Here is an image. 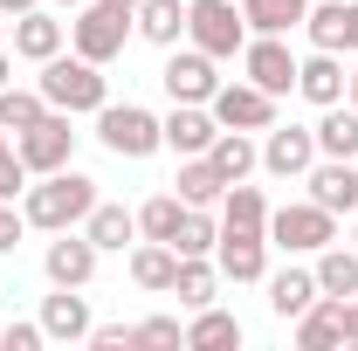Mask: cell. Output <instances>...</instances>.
<instances>
[{"mask_svg":"<svg viewBox=\"0 0 358 351\" xmlns=\"http://www.w3.org/2000/svg\"><path fill=\"white\" fill-rule=\"evenodd\" d=\"M96 207V179L62 166V173H42L28 193H21V220L42 227V234H62V227H83V214Z\"/></svg>","mask_w":358,"mask_h":351,"instance_id":"obj_1","label":"cell"},{"mask_svg":"<svg viewBox=\"0 0 358 351\" xmlns=\"http://www.w3.org/2000/svg\"><path fill=\"white\" fill-rule=\"evenodd\" d=\"M48 110H69V117H96L103 103H110V83H103V62H90V55H48L42 62V83Z\"/></svg>","mask_w":358,"mask_h":351,"instance_id":"obj_2","label":"cell"},{"mask_svg":"<svg viewBox=\"0 0 358 351\" xmlns=\"http://www.w3.org/2000/svg\"><path fill=\"white\" fill-rule=\"evenodd\" d=\"M186 42L207 48L214 62H227V55L248 48V21H241L234 0H186Z\"/></svg>","mask_w":358,"mask_h":351,"instance_id":"obj_3","label":"cell"},{"mask_svg":"<svg viewBox=\"0 0 358 351\" xmlns=\"http://www.w3.org/2000/svg\"><path fill=\"white\" fill-rule=\"evenodd\" d=\"M96 138H103L110 159H152V152L166 145L159 117H152L145 103H103V110H96Z\"/></svg>","mask_w":358,"mask_h":351,"instance_id":"obj_4","label":"cell"},{"mask_svg":"<svg viewBox=\"0 0 358 351\" xmlns=\"http://www.w3.org/2000/svg\"><path fill=\"white\" fill-rule=\"evenodd\" d=\"M338 241V214H324L317 200H296V207H268V248L282 255H317Z\"/></svg>","mask_w":358,"mask_h":351,"instance_id":"obj_5","label":"cell"},{"mask_svg":"<svg viewBox=\"0 0 358 351\" xmlns=\"http://www.w3.org/2000/svg\"><path fill=\"white\" fill-rule=\"evenodd\" d=\"M124 42H131V14H124V7H110V0L76 7V21H69V48H76V55H90V62H117Z\"/></svg>","mask_w":358,"mask_h":351,"instance_id":"obj_6","label":"cell"},{"mask_svg":"<svg viewBox=\"0 0 358 351\" xmlns=\"http://www.w3.org/2000/svg\"><path fill=\"white\" fill-rule=\"evenodd\" d=\"M14 152H21V166L42 179V173H62L69 159H76V117L69 110H42L28 131L14 138Z\"/></svg>","mask_w":358,"mask_h":351,"instance_id":"obj_7","label":"cell"},{"mask_svg":"<svg viewBox=\"0 0 358 351\" xmlns=\"http://www.w3.org/2000/svg\"><path fill=\"white\" fill-rule=\"evenodd\" d=\"M159 83H166V96L173 103H214V89H221V76H214V55L207 48H166V69H159Z\"/></svg>","mask_w":358,"mask_h":351,"instance_id":"obj_8","label":"cell"},{"mask_svg":"<svg viewBox=\"0 0 358 351\" xmlns=\"http://www.w3.org/2000/svg\"><path fill=\"white\" fill-rule=\"evenodd\" d=\"M207 110H214V124H221V131H268V124H275V96L255 89L248 76H241V83H221Z\"/></svg>","mask_w":358,"mask_h":351,"instance_id":"obj_9","label":"cell"},{"mask_svg":"<svg viewBox=\"0 0 358 351\" xmlns=\"http://www.w3.org/2000/svg\"><path fill=\"white\" fill-rule=\"evenodd\" d=\"M241 76L255 89H268V96H289V89H296V55H289V42H282V35H248Z\"/></svg>","mask_w":358,"mask_h":351,"instance_id":"obj_10","label":"cell"},{"mask_svg":"<svg viewBox=\"0 0 358 351\" xmlns=\"http://www.w3.org/2000/svg\"><path fill=\"white\" fill-rule=\"evenodd\" d=\"M317 166V131L310 124H268L262 131V173L268 179H303Z\"/></svg>","mask_w":358,"mask_h":351,"instance_id":"obj_11","label":"cell"},{"mask_svg":"<svg viewBox=\"0 0 358 351\" xmlns=\"http://www.w3.org/2000/svg\"><path fill=\"white\" fill-rule=\"evenodd\" d=\"M42 275L55 289H90V275H96V241H90L83 227H62V234L48 241V255H42Z\"/></svg>","mask_w":358,"mask_h":351,"instance_id":"obj_12","label":"cell"},{"mask_svg":"<svg viewBox=\"0 0 358 351\" xmlns=\"http://www.w3.org/2000/svg\"><path fill=\"white\" fill-rule=\"evenodd\" d=\"M303 186L324 214H358V159H317L303 173Z\"/></svg>","mask_w":358,"mask_h":351,"instance_id":"obj_13","label":"cell"},{"mask_svg":"<svg viewBox=\"0 0 358 351\" xmlns=\"http://www.w3.org/2000/svg\"><path fill=\"white\" fill-rule=\"evenodd\" d=\"M345 83H352V76H345V55H338V48H310V55L296 62V96L317 103V110H324V103H345Z\"/></svg>","mask_w":358,"mask_h":351,"instance_id":"obj_14","label":"cell"},{"mask_svg":"<svg viewBox=\"0 0 358 351\" xmlns=\"http://www.w3.org/2000/svg\"><path fill=\"white\" fill-rule=\"evenodd\" d=\"M62 42H69V21H55L48 0H42V7H28V14H14V55H21V62L42 69L48 55H62Z\"/></svg>","mask_w":358,"mask_h":351,"instance_id":"obj_15","label":"cell"},{"mask_svg":"<svg viewBox=\"0 0 358 351\" xmlns=\"http://www.w3.org/2000/svg\"><path fill=\"white\" fill-rule=\"evenodd\" d=\"M159 131H166V152L193 159V152H207V145L221 138V124H214V110H207V103H173V110L159 117Z\"/></svg>","mask_w":358,"mask_h":351,"instance_id":"obj_16","label":"cell"},{"mask_svg":"<svg viewBox=\"0 0 358 351\" xmlns=\"http://www.w3.org/2000/svg\"><path fill=\"white\" fill-rule=\"evenodd\" d=\"M42 331H48V345H83L96 331V317L76 289H55V296H42Z\"/></svg>","mask_w":358,"mask_h":351,"instance_id":"obj_17","label":"cell"},{"mask_svg":"<svg viewBox=\"0 0 358 351\" xmlns=\"http://www.w3.org/2000/svg\"><path fill=\"white\" fill-rule=\"evenodd\" d=\"M214 268H221L227 282H262L268 275V234H221Z\"/></svg>","mask_w":358,"mask_h":351,"instance_id":"obj_18","label":"cell"},{"mask_svg":"<svg viewBox=\"0 0 358 351\" xmlns=\"http://www.w3.org/2000/svg\"><path fill=\"white\" fill-rule=\"evenodd\" d=\"M83 234L96 241V255H124V248L138 241V214H131V207H110V200H96V207L83 214Z\"/></svg>","mask_w":358,"mask_h":351,"instance_id":"obj_19","label":"cell"},{"mask_svg":"<svg viewBox=\"0 0 358 351\" xmlns=\"http://www.w3.org/2000/svg\"><path fill=\"white\" fill-rule=\"evenodd\" d=\"M331 345H345V296H317L296 317V351H331Z\"/></svg>","mask_w":358,"mask_h":351,"instance_id":"obj_20","label":"cell"},{"mask_svg":"<svg viewBox=\"0 0 358 351\" xmlns=\"http://www.w3.org/2000/svg\"><path fill=\"white\" fill-rule=\"evenodd\" d=\"M221 234H268V200H262V186L234 179V186L221 193Z\"/></svg>","mask_w":358,"mask_h":351,"instance_id":"obj_21","label":"cell"},{"mask_svg":"<svg viewBox=\"0 0 358 351\" xmlns=\"http://www.w3.org/2000/svg\"><path fill=\"white\" fill-rule=\"evenodd\" d=\"M317 296H324V289H317V268H282V275H268V310H275L282 324H296Z\"/></svg>","mask_w":358,"mask_h":351,"instance_id":"obj_22","label":"cell"},{"mask_svg":"<svg viewBox=\"0 0 358 351\" xmlns=\"http://www.w3.org/2000/svg\"><path fill=\"white\" fill-rule=\"evenodd\" d=\"M131 35H145L152 48H173L179 35H186V0H138Z\"/></svg>","mask_w":358,"mask_h":351,"instance_id":"obj_23","label":"cell"},{"mask_svg":"<svg viewBox=\"0 0 358 351\" xmlns=\"http://www.w3.org/2000/svg\"><path fill=\"white\" fill-rule=\"evenodd\" d=\"M310 131H317V159H358V110L352 103H324V117Z\"/></svg>","mask_w":358,"mask_h":351,"instance_id":"obj_24","label":"cell"},{"mask_svg":"<svg viewBox=\"0 0 358 351\" xmlns=\"http://www.w3.org/2000/svg\"><path fill=\"white\" fill-rule=\"evenodd\" d=\"M207 159H214V173L234 186V179L262 173V145H255V131H221L214 145H207Z\"/></svg>","mask_w":358,"mask_h":351,"instance_id":"obj_25","label":"cell"},{"mask_svg":"<svg viewBox=\"0 0 358 351\" xmlns=\"http://www.w3.org/2000/svg\"><path fill=\"white\" fill-rule=\"evenodd\" d=\"M214 289H221V268L207 262V255H179L173 289H166V296H179L186 310H207V303H214Z\"/></svg>","mask_w":358,"mask_h":351,"instance_id":"obj_26","label":"cell"},{"mask_svg":"<svg viewBox=\"0 0 358 351\" xmlns=\"http://www.w3.org/2000/svg\"><path fill=\"white\" fill-rule=\"evenodd\" d=\"M179 200H186V207H221V193H227V179L214 173V159H207V152H193V159H179Z\"/></svg>","mask_w":358,"mask_h":351,"instance_id":"obj_27","label":"cell"},{"mask_svg":"<svg viewBox=\"0 0 358 351\" xmlns=\"http://www.w3.org/2000/svg\"><path fill=\"white\" fill-rule=\"evenodd\" d=\"M303 14H310V0H241L248 35H289V28H303Z\"/></svg>","mask_w":358,"mask_h":351,"instance_id":"obj_28","label":"cell"},{"mask_svg":"<svg viewBox=\"0 0 358 351\" xmlns=\"http://www.w3.org/2000/svg\"><path fill=\"white\" fill-rule=\"evenodd\" d=\"M317 289L324 296H358V248H345V241L317 248Z\"/></svg>","mask_w":358,"mask_h":351,"instance_id":"obj_29","label":"cell"},{"mask_svg":"<svg viewBox=\"0 0 358 351\" xmlns=\"http://www.w3.org/2000/svg\"><path fill=\"white\" fill-rule=\"evenodd\" d=\"M173 268H179L173 241H138L131 248V282L138 289H173Z\"/></svg>","mask_w":358,"mask_h":351,"instance_id":"obj_30","label":"cell"},{"mask_svg":"<svg viewBox=\"0 0 358 351\" xmlns=\"http://www.w3.org/2000/svg\"><path fill=\"white\" fill-rule=\"evenodd\" d=\"M186 345L193 351H227V345H241V317H227V310H193V324H186Z\"/></svg>","mask_w":358,"mask_h":351,"instance_id":"obj_31","label":"cell"},{"mask_svg":"<svg viewBox=\"0 0 358 351\" xmlns=\"http://www.w3.org/2000/svg\"><path fill=\"white\" fill-rule=\"evenodd\" d=\"M173 248L179 255H214V248H221V207H186Z\"/></svg>","mask_w":358,"mask_h":351,"instance_id":"obj_32","label":"cell"},{"mask_svg":"<svg viewBox=\"0 0 358 351\" xmlns=\"http://www.w3.org/2000/svg\"><path fill=\"white\" fill-rule=\"evenodd\" d=\"M179 220H186V200H179V193H152V200L138 207V234H145V241H173Z\"/></svg>","mask_w":358,"mask_h":351,"instance_id":"obj_33","label":"cell"},{"mask_svg":"<svg viewBox=\"0 0 358 351\" xmlns=\"http://www.w3.org/2000/svg\"><path fill=\"white\" fill-rule=\"evenodd\" d=\"M42 110H48V96H42V89H14V83L0 89V131H7V138H21L28 124H35V117H42Z\"/></svg>","mask_w":358,"mask_h":351,"instance_id":"obj_34","label":"cell"},{"mask_svg":"<svg viewBox=\"0 0 358 351\" xmlns=\"http://www.w3.org/2000/svg\"><path fill=\"white\" fill-rule=\"evenodd\" d=\"M303 35H310V48H338L345 55V0H317L303 14Z\"/></svg>","mask_w":358,"mask_h":351,"instance_id":"obj_35","label":"cell"},{"mask_svg":"<svg viewBox=\"0 0 358 351\" xmlns=\"http://www.w3.org/2000/svg\"><path fill=\"white\" fill-rule=\"evenodd\" d=\"M131 338H138V345H152V351H166V345H186L179 317H145V324H131Z\"/></svg>","mask_w":358,"mask_h":351,"instance_id":"obj_36","label":"cell"},{"mask_svg":"<svg viewBox=\"0 0 358 351\" xmlns=\"http://www.w3.org/2000/svg\"><path fill=\"white\" fill-rule=\"evenodd\" d=\"M0 345H7V351H42L48 345L42 317H35V324H0Z\"/></svg>","mask_w":358,"mask_h":351,"instance_id":"obj_37","label":"cell"},{"mask_svg":"<svg viewBox=\"0 0 358 351\" xmlns=\"http://www.w3.org/2000/svg\"><path fill=\"white\" fill-rule=\"evenodd\" d=\"M21 227H28L21 207H14V200H0V255H14V248H21Z\"/></svg>","mask_w":358,"mask_h":351,"instance_id":"obj_38","label":"cell"},{"mask_svg":"<svg viewBox=\"0 0 358 351\" xmlns=\"http://www.w3.org/2000/svg\"><path fill=\"white\" fill-rule=\"evenodd\" d=\"M90 345H96V351H131L138 338H131V324H96V331H90Z\"/></svg>","mask_w":358,"mask_h":351,"instance_id":"obj_39","label":"cell"},{"mask_svg":"<svg viewBox=\"0 0 358 351\" xmlns=\"http://www.w3.org/2000/svg\"><path fill=\"white\" fill-rule=\"evenodd\" d=\"M345 48L358 55V0H345Z\"/></svg>","mask_w":358,"mask_h":351,"instance_id":"obj_40","label":"cell"},{"mask_svg":"<svg viewBox=\"0 0 358 351\" xmlns=\"http://www.w3.org/2000/svg\"><path fill=\"white\" fill-rule=\"evenodd\" d=\"M345 345H358V296H345Z\"/></svg>","mask_w":358,"mask_h":351,"instance_id":"obj_41","label":"cell"},{"mask_svg":"<svg viewBox=\"0 0 358 351\" xmlns=\"http://www.w3.org/2000/svg\"><path fill=\"white\" fill-rule=\"evenodd\" d=\"M28 7H42V0H0V14L14 21V14H28Z\"/></svg>","mask_w":358,"mask_h":351,"instance_id":"obj_42","label":"cell"},{"mask_svg":"<svg viewBox=\"0 0 358 351\" xmlns=\"http://www.w3.org/2000/svg\"><path fill=\"white\" fill-rule=\"evenodd\" d=\"M7 76H14V62H7V48H0V89H7Z\"/></svg>","mask_w":358,"mask_h":351,"instance_id":"obj_43","label":"cell"},{"mask_svg":"<svg viewBox=\"0 0 358 351\" xmlns=\"http://www.w3.org/2000/svg\"><path fill=\"white\" fill-rule=\"evenodd\" d=\"M345 96H352V110H358V69H352V83H345Z\"/></svg>","mask_w":358,"mask_h":351,"instance_id":"obj_44","label":"cell"},{"mask_svg":"<svg viewBox=\"0 0 358 351\" xmlns=\"http://www.w3.org/2000/svg\"><path fill=\"white\" fill-rule=\"evenodd\" d=\"M0 159H14V138H7V131H0Z\"/></svg>","mask_w":358,"mask_h":351,"instance_id":"obj_45","label":"cell"},{"mask_svg":"<svg viewBox=\"0 0 358 351\" xmlns=\"http://www.w3.org/2000/svg\"><path fill=\"white\" fill-rule=\"evenodd\" d=\"M48 7H69V14H76V7H90V0H48Z\"/></svg>","mask_w":358,"mask_h":351,"instance_id":"obj_46","label":"cell"},{"mask_svg":"<svg viewBox=\"0 0 358 351\" xmlns=\"http://www.w3.org/2000/svg\"><path fill=\"white\" fill-rule=\"evenodd\" d=\"M110 7H124V14H138V0H110Z\"/></svg>","mask_w":358,"mask_h":351,"instance_id":"obj_47","label":"cell"},{"mask_svg":"<svg viewBox=\"0 0 358 351\" xmlns=\"http://www.w3.org/2000/svg\"><path fill=\"white\" fill-rule=\"evenodd\" d=\"M0 48H7V14H0Z\"/></svg>","mask_w":358,"mask_h":351,"instance_id":"obj_48","label":"cell"},{"mask_svg":"<svg viewBox=\"0 0 358 351\" xmlns=\"http://www.w3.org/2000/svg\"><path fill=\"white\" fill-rule=\"evenodd\" d=\"M352 248H358V227H352Z\"/></svg>","mask_w":358,"mask_h":351,"instance_id":"obj_49","label":"cell"}]
</instances>
